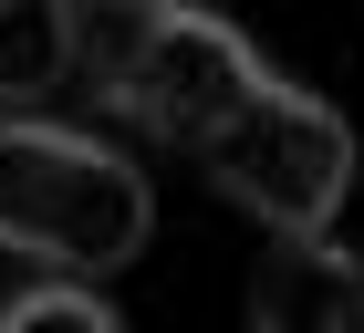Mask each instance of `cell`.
<instances>
[{"label":"cell","instance_id":"1","mask_svg":"<svg viewBox=\"0 0 364 333\" xmlns=\"http://www.w3.org/2000/svg\"><path fill=\"white\" fill-rule=\"evenodd\" d=\"M156 229L146 166L73 125H0V250L42 271H125Z\"/></svg>","mask_w":364,"mask_h":333},{"label":"cell","instance_id":"2","mask_svg":"<svg viewBox=\"0 0 364 333\" xmlns=\"http://www.w3.org/2000/svg\"><path fill=\"white\" fill-rule=\"evenodd\" d=\"M198 166L219 177V198H240L271 240H323L354 188V125L302 83H260L219 136L198 146Z\"/></svg>","mask_w":364,"mask_h":333},{"label":"cell","instance_id":"3","mask_svg":"<svg viewBox=\"0 0 364 333\" xmlns=\"http://www.w3.org/2000/svg\"><path fill=\"white\" fill-rule=\"evenodd\" d=\"M260 83L271 73H260V53L229 21H208V11H156V21H146V53L125 63V83H114L105 105L136 115L156 146H208Z\"/></svg>","mask_w":364,"mask_h":333},{"label":"cell","instance_id":"4","mask_svg":"<svg viewBox=\"0 0 364 333\" xmlns=\"http://www.w3.org/2000/svg\"><path fill=\"white\" fill-rule=\"evenodd\" d=\"M250 333H364V250L271 240L250 271Z\"/></svg>","mask_w":364,"mask_h":333},{"label":"cell","instance_id":"5","mask_svg":"<svg viewBox=\"0 0 364 333\" xmlns=\"http://www.w3.org/2000/svg\"><path fill=\"white\" fill-rule=\"evenodd\" d=\"M63 94H84L73 63V11L63 0H0V125H53Z\"/></svg>","mask_w":364,"mask_h":333},{"label":"cell","instance_id":"6","mask_svg":"<svg viewBox=\"0 0 364 333\" xmlns=\"http://www.w3.org/2000/svg\"><path fill=\"white\" fill-rule=\"evenodd\" d=\"M146 21H156V11H125V0L73 11V63H84V94H114V83H125V63L146 53Z\"/></svg>","mask_w":364,"mask_h":333},{"label":"cell","instance_id":"7","mask_svg":"<svg viewBox=\"0 0 364 333\" xmlns=\"http://www.w3.org/2000/svg\"><path fill=\"white\" fill-rule=\"evenodd\" d=\"M0 333H114V312L94 292H73V281H42V292H21L0 312Z\"/></svg>","mask_w":364,"mask_h":333}]
</instances>
